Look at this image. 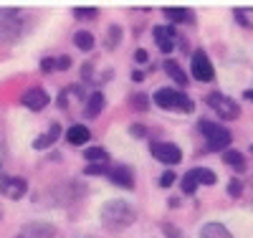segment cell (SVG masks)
I'll list each match as a JSON object with an SVG mask.
<instances>
[{
  "instance_id": "cell-1",
  "label": "cell",
  "mask_w": 253,
  "mask_h": 238,
  "mask_svg": "<svg viewBox=\"0 0 253 238\" xmlns=\"http://www.w3.org/2000/svg\"><path fill=\"white\" fill-rule=\"evenodd\" d=\"M137 221V210L126 200H109L101 210V223L109 231H122Z\"/></svg>"
},
{
  "instance_id": "cell-2",
  "label": "cell",
  "mask_w": 253,
  "mask_h": 238,
  "mask_svg": "<svg viewBox=\"0 0 253 238\" xmlns=\"http://www.w3.org/2000/svg\"><path fill=\"white\" fill-rule=\"evenodd\" d=\"M155 104L160 109H170V112H193L195 109V101L190 99L185 92L180 89H157L155 92Z\"/></svg>"
},
{
  "instance_id": "cell-3",
  "label": "cell",
  "mask_w": 253,
  "mask_h": 238,
  "mask_svg": "<svg viewBox=\"0 0 253 238\" xmlns=\"http://www.w3.org/2000/svg\"><path fill=\"white\" fill-rule=\"evenodd\" d=\"M200 135L205 137V152H218V149H228L230 144V132L225 127L210 122V119H200Z\"/></svg>"
},
{
  "instance_id": "cell-4",
  "label": "cell",
  "mask_w": 253,
  "mask_h": 238,
  "mask_svg": "<svg viewBox=\"0 0 253 238\" xmlns=\"http://www.w3.org/2000/svg\"><path fill=\"white\" fill-rule=\"evenodd\" d=\"M205 101H208L210 109H215V112H218V117H223V119H228V122L238 119V114H241V106H238V101L228 99V96H223V94H218V92L208 94V99H205Z\"/></svg>"
},
{
  "instance_id": "cell-5",
  "label": "cell",
  "mask_w": 253,
  "mask_h": 238,
  "mask_svg": "<svg viewBox=\"0 0 253 238\" xmlns=\"http://www.w3.org/2000/svg\"><path fill=\"white\" fill-rule=\"evenodd\" d=\"M20 10L0 8V41H15L20 36Z\"/></svg>"
},
{
  "instance_id": "cell-6",
  "label": "cell",
  "mask_w": 253,
  "mask_h": 238,
  "mask_svg": "<svg viewBox=\"0 0 253 238\" xmlns=\"http://www.w3.org/2000/svg\"><path fill=\"white\" fill-rule=\"evenodd\" d=\"M28 190V183L23 178H13V175H3L0 178V195L8 200H20Z\"/></svg>"
},
{
  "instance_id": "cell-7",
  "label": "cell",
  "mask_w": 253,
  "mask_h": 238,
  "mask_svg": "<svg viewBox=\"0 0 253 238\" xmlns=\"http://www.w3.org/2000/svg\"><path fill=\"white\" fill-rule=\"evenodd\" d=\"M190 66H193V76L198 81H213L215 71H213V63H210L205 51H195L193 58H190Z\"/></svg>"
},
{
  "instance_id": "cell-8",
  "label": "cell",
  "mask_w": 253,
  "mask_h": 238,
  "mask_svg": "<svg viewBox=\"0 0 253 238\" xmlns=\"http://www.w3.org/2000/svg\"><path fill=\"white\" fill-rule=\"evenodd\" d=\"M152 155L165 165H177L182 160V152L175 142H152Z\"/></svg>"
},
{
  "instance_id": "cell-9",
  "label": "cell",
  "mask_w": 253,
  "mask_h": 238,
  "mask_svg": "<svg viewBox=\"0 0 253 238\" xmlns=\"http://www.w3.org/2000/svg\"><path fill=\"white\" fill-rule=\"evenodd\" d=\"M152 36H155V41H157V46H160L162 53H172L175 51V43H177L175 26H157L152 31Z\"/></svg>"
},
{
  "instance_id": "cell-10",
  "label": "cell",
  "mask_w": 253,
  "mask_h": 238,
  "mask_svg": "<svg viewBox=\"0 0 253 238\" xmlns=\"http://www.w3.org/2000/svg\"><path fill=\"white\" fill-rule=\"evenodd\" d=\"M107 178L114 183V185H119V188H124V190H132L134 188V172L126 167V165H117V167H109V172H107Z\"/></svg>"
},
{
  "instance_id": "cell-11",
  "label": "cell",
  "mask_w": 253,
  "mask_h": 238,
  "mask_svg": "<svg viewBox=\"0 0 253 238\" xmlns=\"http://www.w3.org/2000/svg\"><path fill=\"white\" fill-rule=\"evenodd\" d=\"M23 101L28 109H33V112H41V109H46L48 106V94H46V89H41V86H33V89H28L26 94H23Z\"/></svg>"
},
{
  "instance_id": "cell-12",
  "label": "cell",
  "mask_w": 253,
  "mask_h": 238,
  "mask_svg": "<svg viewBox=\"0 0 253 238\" xmlns=\"http://www.w3.org/2000/svg\"><path fill=\"white\" fill-rule=\"evenodd\" d=\"M18 238H56V228L48 223H31L20 231Z\"/></svg>"
},
{
  "instance_id": "cell-13",
  "label": "cell",
  "mask_w": 253,
  "mask_h": 238,
  "mask_svg": "<svg viewBox=\"0 0 253 238\" xmlns=\"http://www.w3.org/2000/svg\"><path fill=\"white\" fill-rule=\"evenodd\" d=\"M84 99V89H81V86H76V84H71V86H66V89H63L61 94H58V106H61V109H66L69 112V106L74 104V101H81Z\"/></svg>"
},
{
  "instance_id": "cell-14",
  "label": "cell",
  "mask_w": 253,
  "mask_h": 238,
  "mask_svg": "<svg viewBox=\"0 0 253 238\" xmlns=\"http://www.w3.org/2000/svg\"><path fill=\"white\" fill-rule=\"evenodd\" d=\"M104 104H107V99H104V94L96 89L91 92V96L86 99V109H84V114H86L89 119H96L101 112H104Z\"/></svg>"
},
{
  "instance_id": "cell-15",
  "label": "cell",
  "mask_w": 253,
  "mask_h": 238,
  "mask_svg": "<svg viewBox=\"0 0 253 238\" xmlns=\"http://www.w3.org/2000/svg\"><path fill=\"white\" fill-rule=\"evenodd\" d=\"M58 137H61V124H51L46 135H41V137H36L33 147H36V149H46V147L56 144V140H58Z\"/></svg>"
},
{
  "instance_id": "cell-16",
  "label": "cell",
  "mask_w": 253,
  "mask_h": 238,
  "mask_svg": "<svg viewBox=\"0 0 253 238\" xmlns=\"http://www.w3.org/2000/svg\"><path fill=\"white\" fill-rule=\"evenodd\" d=\"M89 137H91V132H89V129L84 127V124H71V127H69V132H66L69 144H86Z\"/></svg>"
},
{
  "instance_id": "cell-17",
  "label": "cell",
  "mask_w": 253,
  "mask_h": 238,
  "mask_svg": "<svg viewBox=\"0 0 253 238\" xmlns=\"http://www.w3.org/2000/svg\"><path fill=\"white\" fill-rule=\"evenodd\" d=\"M200 238H233L230 236V231L223 226V223H205L203 231H200Z\"/></svg>"
},
{
  "instance_id": "cell-18",
  "label": "cell",
  "mask_w": 253,
  "mask_h": 238,
  "mask_svg": "<svg viewBox=\"0 0 253 238\" xmlns=\"http://www.w3.org/2000/svg\"><path fill=\"white\" fill-rule=\"evenodd\" d=\"M165 15L167 18H170V20H175V23H182V20H185V23H193V13H190L187 8H175V5H167L165 8Z\"/></svg>"
},
{
  "instance_id": "cell-19",
  "label": "cell",
  "mask_w": 253,
  "mask_h": 238,
  "mask_svg": "<svg viewBox=\"0 0 253 238\" xmlns=\"http://www.w3.org/2000/svg\"><path fill=\"white\" fill-rule=\"evenodd\" d=\"M165 71H167V76H170V79H175L180 86H185V84H187V76H185V71L180 69V63H177V61L167 58V61H165Z\"/></svg>"
},
{
  "instance_id": "cell-20",
  "label": "cell",
  "mask_w": 253,
  "mask_h": 238,
  "mask_svg": "<svg viewBox=\"0 0 253 238\" xmlns=\"http://www.w3.org/2000/svg\"><path fill=\"white\" fill-rule=\"evenodd\" d=\"M223 162L230 165V167H236L238 172L246 170V157L238 152V149H225V152H223Z\"/></svg>"
},
{
  "instance_id": "cell-21",
  "label": "cell",
  "mask_w": 253,
  "mask_h": 238,
  "mask_svg": "<svg viewBox=\"0 0 253 238\" xmlns=\"http://www.w3.org/2000/svg\"><path fill=\"white\" fill-rule=\"evenodd\" d=\"M74 43H76V48H81V51H91L96 41H94V36L89 31H76L74 33Z\"/></svg>"
},
{
  "instance_id": "cell-22",
  "label": "cell",
  "mask_w": 253,
  "mask_h": 238,
  "mask_svg": "<svg viewBox=\"0 0 253 238\" xmlns=\"http://www.w3.org/2000/svg\"><path fill=\"white\" fill-rule=\"evenodd\" d=\"M84 157H86L89 162H101V165H107V160H109L107 149H101V147H89V149H84Z\"/></svg>"
},
{
  "instance_id": "cell-23",
  "label": "cell",
  "mask_w": 253,
  "mask_h": 238,
  "mask_svg": "<svg viewBox=\"0 0 253 238\" xmlns=\"http://www.w3.org/2000/svg\"><path fill=\"white\" fill-rule=\"evenodd\" d=\"M198 185H200V183H198V172H195V170H190L187 175L182 178V190L187 192V195H193V192L198 190Z\"/></svg>"
},
{
  "instance_id": "cell-24",
  "label": "cell",
  "mask_w": 253,
  "mask_h": 238,
  "mask_svg": "<svg viewBox=\"0 0 253 238\" xmlns=\"http://www.w3.org/2000/svg\"><path fill=\"white\" fill-rule=\"evenodd\" d=\"M195 172H198V183L200 185H215V180H218V175L213 170H208V167H195Z\"/></svg>"
},
{
  "instance_id": "cell-25",
  "label": "cell",
  "mask_w": 253,
  "mask_h": 238,
  "mask_svg": "<svg viewBox=\"0 0 253 238\" xmlns=\"http://www.w3.org/2000/svg\"><path fill=\"white\" fill-rule=\"evenodd\" d=\"M119 41H122V28H119V26H109V33H107V48L119 46Z\"/></svg>"
},
{
  "instance_id": "cell-26",
  "label": "cell",
  "mask_w": 253,
  "mask_h": 238,
  "mask_svg": "<svg viewBox=\"0 0 253 238\" xmlns=\"http://www.w3.org/2000/svg\"><path fill=\"white\" fill-rule=\"evenodd\" d=\"M84 172H86V175H107L109 167L101 165V162H89L86 167H84Z\"/></svg>"
},
{
  "instance_id": "cell-27",
  "label": "cell",
  "mask_w": 253,
  "mask_h": 238,
  "mask_svg": "<svg viewBox=\"0 0 253 238\" xmlns=\"http://www.w3.org/2000/svg\"><path fill=\"white\" fill-rule=\"evenodd\" d=\"M74 15H76V18H96V15H99V8L81 5V8H74Z\"/></svg>"
},
{
  "instance_id": "cell-28",
  "label": "cell",
  "mask_w": 253,
  "mask_h": 238,
  "mask_svg": "<svg viewBox=\"0 0 253 238\" xmlns=\"http://www.w3.org/2000/svg\"><path fill=\"white\" fill-rule=\"evenodd\" d=\"M228 195H230V198H241V195H243V183L236 180V178L230 180V183H228Z\"/></svg>"
},
{
  "instance_id": "cell-29",
  "label": "cell",
  "mask_w": 253,
  "mask_h": 238,
  "mask_svg": "<svg viewBox=\"0 0 253 238\" xmlns=\"http://www.w3.org/2000/svg\"><path fill=\"white\" fill-rule=\"evenodd\" d=\"M71 69V58L69 56H58L56 58V71H69Z\"/></svg>"
},
{
  "instance_id": "cell-30",
  "label": "cell",
  "mask_w": 253,
  "mask_h": 238,
  "mask_svg": "<svg viewBox=\"0 0 253 238\" xmlns=\"http://www.w3.org/2000/svg\"><path fill=\"white\" fill-rule=\"evenodd\" d=\"M53 69H56V58H51V56H48V58L41 61V71H43V74H51Z\"/></svg>"
},
{
  "instance_id": "cell-31",
  "label": "cell",
  "mask_w": 253,
  "mask_h": 238,
  "mask_svg": "<svg viewBox=\"0 0 253 238\" xmlns=\"http://www.w3.org/2000/svg\"><path fill=\"white\" fill-rule=\"evenodd\" d=\"M132 104L137 106L139 112H147V96H144V94H137V96H132Z\"/></svg>"
},
{
  "instance_id": "cell-32",
  "label": "cell",
  "mask_w": 253,
  "mask_h": 238,
  "mask_svg": "<svg viewBox=\"0 0 253 238\" xmlns=\"http://www.w3.org/2000/svg\"><path fill=\"white\" fill-rule=\"evenodd\" d=\"M172 183H175V172H172V170H167L165 175L160 178V185H162V188H170Z\"/></svg>"
},
{
  "instance_id": "cell-33",
  "label": "cell",
  "mask_w": 253,
  "mask_h": 238,
  "mask_svg": "<svg viewBox=\"0 0 253 238\" xmlns=\"http://www.w3.org/2000/svg\"><path fill=\"white\" fill-rule=\"evenodd\" d=\"M129 135H132V137H147V129H144L142 124H132V127H129Z\"/></svg>"
},
{
  "instance_id": "cell-34",
  "label": "cell",
  "mask_w": 253,
  "mask_h": 238,
  "mask_svg": "<svg viewBox=\"0 0 253 238\" xmlns=\"http://www.w3.org/2000/svg\"><path fill=\"white\" fill-rule=\"evenodd\" d=\"M91 69H94L91 63H84V69H81V76L86 79V81H94V71Z\"/></svg>"
},
{
  "instance_id": "cell-35",
  "label": "cell",
  "mask_w": 253,
  "mask_h": 238,
  "mask_svg": "<svg viewBox=\"0 0 253 238\" xmlns=\"http://www.w3.org/2000/svg\"><path fill=\"white\" fill-rule=\"evenodd\" d=\"M134 61H139V63H144V61H147V53H144L142 48H139V51H134Z\"/></svg>"
},
{
  "instance_id": "cell-36",
  "label": "cell",
  "mask_w": 253,
  "mask_h": 238,
  "mask_svg": "<svg viewBox=\"0 0 253 238\" xmlns=\"http://www.w3.org/2000/svg\"><path fill=\"white\" fill-rule=\"evenodd\" d=\"M142 79H144L142 71H132V81H142Z\"/></svg>"
},
{
  "instance_id": "cell-37",
  "label": "cell",
  "mask_w": 253,
  "mask_h": 238,
  "mask_svg": "<svg viewBox=\"0 0 253 238\" xmlns=\"http://www.w3.org/2000/svg\"><path fill=\"white\" fill-rule=\"evenodd\" d=\"M246 99H251V101H253V89H248V92H246Z\"/></svg>"
},
{
  "instance_id": "cell-38",
  "label": "cell",
  "mask_w": 253,
  "mask_h": 238,
  "mask_svg": "<svg viewBox=\"0 0 253 238\" xmlns=\"http://www.w3.org/2000/svg\"><path fill=\"white\" fill-rule=\"evenodd\" d=\"M0 170H3V147H0Z\"/></svg>"
},
{
  "instance_id": "cell-39",
  "label": "cell",
  "mask_w": 253,
  "mask_h": 238,
  "mask_svg": "<svg viewBox=\"0 0 253 238\" xmlns=\"http://www.w3.org/2000/svg\"><path fill=\"white\" fill-rule=\"evenodd\" d=\"M251 149H253V144H251Z\"/></svg>"
}]
</instances>
